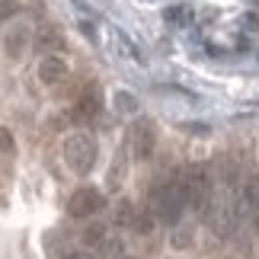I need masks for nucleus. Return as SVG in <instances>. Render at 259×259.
Segmentation results:
<instances>
[{
	"label": "nucleus",
	"instance_id": "obj_6",
	"mask_svg": "<svg viewBox=\"0 0 259 259\" xmlns=\"http://www.w3.org/2000/svg\"><path fill=\"white\" fill-rule=\"evenodd\" d=\"M96 112H99V90L90 87L87 93H83V99H80V109H77V115H80V118H93Z\"/></svg>",
	"mask_w": 259,
	"mask_h": 259
},
{
	"label": "nucleus",
	"instance_id": "obj_7",
	"mask_svg": "<svg viewBox=\"0 0 259 259\" xmlns=\"http://www.w3.org/2000/svg\"><path fill=\"white\" fill-rule=\"evenodd\" d=\"M61 74H64V64L61 61H55V58H52V61H45V67H42V80L45 83H55Z\"/></svg>",
	"mask_w": 259,
	"mask_h": 259
},
{
	"label": "nucleus",
	"instance_id": "obj_3",
	"mask_svg": "<svg viewBox=\"0 0 259 259\" xmlns=\"http://www.w3.org/2000/svg\"><path fill=\"white\" fill-rule=\"evenodd\" d=\"M103 205H106V198H103V192H99V189L80 186V189L71 195V202H67V214H71V218H90V214L103 211Z\"/></svg>",
	"mask_w": 259,
	"mask_h": 259
},
{
	"label": "nucleus",
	"instance_id": "obj_1",
	"mask_svg": "<svg viewBox=\"0 0 259 259\" xmlns=\"http://www.w3.org/2000/svg\"><path fill=\"white\" fill-rule=\"evenodd\" d=\"M151 208L154 214L160 218L163 224L176 227L183 211L189 208V198H186V183H183V166L173 170L170 176H160L157 183L151 186Z\"/></svg>",
	"mask_w": 259,
	"mask_h": 259
},
{
	"label": "nucleus",
	"instance_id": "obj_11",
	"mask_svg": "<svg viewBox=\"0 0 259 259\" xmlns=\"http://www.w3.org/2000/svg\"><path fill=\"white\" fill-rule=\"evenodd\" d=\"M253 23H259V16H253Z\"/></svg>",
	"mask_w": 259,
	"mask_h": 259
},
{
	"label": "nucleus",
	"instance_id": "obj_4",
	"mask_svg": "<svg viewBox=\"0 0 259 259\" xmlns=\"http://www.w3.org/2000/svg\"><path fill=\"white\" fill-rule=\"evenodd\" d=\"M132 144H135V157H141V160H147L154 151V128L147 122H138L132 128Z\"/></svg>",
	"mask_w": 259,
	"mask_h": 259
},
{
	"label": "nucleus",
	"instance_id": "obj_9",
	"mask_svg": "<svg viewBox=\"0 0 259 259\" xmlns=\"http://www.w3.org/2000/svg\"><path fill=\"white\" fill-rule=\"evenodd\" d=\"M38 45H42V48H61V38H58V35H45Z\"/></svg>",
	"mask_w": 259,
	"mask_h": 259
},
{
	"label": "nucleus",
	"instance_id": "obj_2",
	"mask_svg": "<svg viewBox=\"0 0 259 259\" xmlns=\"http://www.w3.org/2000/svg\"><path fill=\"white\" fill-rule=\"evenodd\" d=\"M183 183H186V198H189V208L198 211L202 218L211 214V205L218 198V183H214V173L208 163H189L183 166Z\"/></svg>",
	"mask_w": 259,
	"mask_h": 259
},
{
	"label": "nucleus",
	"instance_id": "obj_5",
	"mask_svg": "<svg viewBox=\"0 0 259 259\" xmlns=\"http://www.w3.org/2000/svg\"><path fill=\"white\" fill-rule=\"evenodd\" d=\"M243 195H246V211H250V224L259 234V173H253L243 183Z\"/></svg>",
	"mask_w": 259,
	"mask_h": 259
},
{
	"label": "nucleus",
	"instance_id": "obj_10",
	"mask_svg": "<svg viewBox=\"0 0 259 259\" xmlns=\"http://www.w3.org/2000/svg\"><path fill=\"white\" fill-rule=\"evenodd\" d=\"M64 259H96V256H90V253H67Z\"/></svg>",
	"mask_w": 259,
	"mask_h": 259
},
{
	"label": "nucleus",
	"instance_id": "obj_8",
	"mask_svg": "<svg viewBox=\"0 0 259 259\" xmlns=\"http://www.w3.org/2000/svg\"><path fill=\"white\" fill-rule=\"evenodd\" d=\"M0 151H13V135L0 128Z\"/></svg>",
	"mask_w": 259,
	"mask_h": 259
}]
</instances>
